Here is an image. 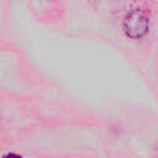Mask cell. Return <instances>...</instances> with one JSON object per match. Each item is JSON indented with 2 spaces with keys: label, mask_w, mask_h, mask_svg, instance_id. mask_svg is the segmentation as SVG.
I'll return each instance as SVG.
<instances>
[{
  "label": "cell",
  "mask_w": 158,
  "mask_h": 158,
  "mask_svg": "<svg viewBox=\"0 0 158 158\" xmlns=\"http://www.w3.org/2000/svg\"><path fill=\"white\" fill-rule=\"evenodd\" d=\"M149 27V17L142 9H132L123 20V31L131 38L143 37Z\"/></svg>",
  "instance_id": "1"
},
{
  "label": "cell",
  "mask_w": 158,
  "mask_h": 158,
  "mask_svg": "<svg viewBox=\"0 0 158 158\" xmlns=\"http://www.w3.org/2000/svg\"><path fill=\"white\" fill-rule=\"evenodd\" d=\"M4 158H22V157L17 153H7V154L4 156Z\"/></svg>",
  "instance_id": "2"
}]
</instances>
